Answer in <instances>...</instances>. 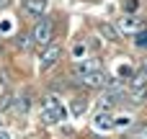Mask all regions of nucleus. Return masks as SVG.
<instances>
[{
	"label": "nucleus",
	"instance_id": "23",
	"mask_svg": "<svg viewBox=\"0 0 147 139\" xmlns=\"http://www.w3.org/2000/svg\"><path fill=\"white\" fill-rule=\"evenodd\" d=\"M0 126H3V121H0Z\"/></svg>",
	"mask_w": 147,
	"mask_h": 139
},
{
	"label": "nucleus",
	"instance_id": "22",
	"mask_svg": "<svg viewBox=\"0 0 147 139\" xmlns=\"http://www.w3.org/2000/svg\"><path fill=\"white\" fill-rule=\"evenodd\" d=\"M145 75H147V59H145Z\"/></svg>",
	"mask_w": 147,
	"mask_h": 139
},
{
	"label": "nucleus",
	"instance_id": "9",
	"mask_svg": "<svg viewBox=\"0 0 147 139\" xmlns=\"http://www.w3.org/2000/svg\"><path fill=\"white\" fill-rule=\"evenodd\" d=\"M119 26H121V31H140V18H134V15H124L121 21H119Z\"/></svg>",
	"mask_w": 147,
	"mask_h": 139
},
{
	"label": "nucleus",
	"instance_id": "10",
	"mask_svg": "<svg viewBox=\"0 0 147 139\" xmlns=\"http://www.w3.org/2000/svg\"><path fill=\"white\" fill-rule=\"evenodd\" d=\"M145 98H147V88H132V93H129V101H132L134 106L145 103Z\"/></svg>",
	"mask_w": 147,
	"mask_h": 139
},
{
	"label": "nucleus",
	"instance_id": "8",
	"mask_svg": "<svg viewBox=\"0 0 147 139\" xmlns=\"http://www.w3.org/2000/svg\"><path fill=\"white\" fill-rule=\"evenodd\" d=\"M93 70H101L98 59H83V62H78V64H75V75H78V77H80V75H85V72H93Z\"/></svg>",
	"mask_w": 147,
	"mask_h": 139
},
{
	"label": "nucleus",
	"instance_id": "2",
	"mask_svg": "<svg viewBox=\"0 0 147 139\" xmlns=\"http://www.w3.org/2000/svg\"><path fill=\"white\" fill-rule=\"evenodd\" d=\"M31 39H34L36 46H49L52 39H54V26H52V21H49V18H41V21L34 26Z\"/></svg>",
	"mask_w": 147,
	"mask_h": 139
},
{
	"label": "nucleus",
	"instance_id": "18",
	"mask_svg": "<svg viewBox=\"0 0 147 139\" xmlns=\"http://www.w3.org/2000/svg\"><path fill=\"white\" fill-rule=\"evenodd\" d=\"M116 126H132V119L124 116V119H116Z\"/></svg>",
	"mask_w": 147,
	"mask_h": 139
},
{
	"label": "nucleus",
	"instance_id": "11",
	"mask_svg": "<svg viewBox=\"0 0 147 139\" xmlns=\"http://www.w3.org/2000/svg\"><path fill=\"white\" fill-rule=\"evenodd\" d=\"M85 108H88V101H85V98H75V101L70 103V113H72V116H80Z\"/></svg>",
	"mask_w": 147,
	"mask_h": 139
},
{
	"label": "nucleus",
	"instance_id": "15",
	"mask_svg": "<svg viewBox=\"0 0 147 139\" xmlns=\"http://www.w3.org/2000/svg\"><path fill=\"white\" fill-rule=\"evenodd\" d=\"M134 44H137L140 49H147V28H145V31H137V34H134Z\"/></svg>",
	"mask_w": 147,
	"mask_h": 139
},
{
	"label": "nucleus",
	"instance_id": "19",
	"mask_svg": "<svg viewBox=\"0 0 147 139\" xmlns=\"http://www.w3.org/2000/svg\"><path fill=\"white\" fill-rule=\"evenodd\" d=\"M83 52H85V46H83V44H78V46L72 49V57H83Z\"/></svg>",
	"mask_w": 147,
	"mask_h": 139
},
{
	"label": "nucleus",
	"instance_id": "20",
	"mask_svg": "<svg viewBox=\"0 0 147 139\" xmlns=\"http://www.w3.org/2000/svg\"><path fill=\"white\" fill-rule=\"evenodd\" d=\"M0 139H13V137H10L8 132H0Z\"/></svg>",
	"mask_w": 147,
	"mask_h": 139
},
{
	"label": "nucleus",
	"instance_id": "17",
	"mask_svg": "<svg viewBox=\"0 0 147 139\" xmlns=\"http://www.w3.org/2000/svg\"><path fill=\"white\" fill-rule=\"evenodd\" d=\"M124 8L132 13V10H137V8H140V0H127V3H124Z\"/></svg>",
	"mask_w": 147,
	"mask_h": 139
},
{
	"label": "nucleus",
	"instance_id": "21",
	"mask_svg": "<svg viewBox=\"0 0 147 139\" xmlns=\"http://www.w3.org/2000/svg\"><path fill=\"white\" fill-rule=\"evenodd\" d=\"M8 3H10V0H0V10H3V8H5Z\"/></svg>",
	"mask_w": 147,
	"mask_h": 139
},
{
	"label": "nucleus",
	"instance_id": "4",
	"mask_svg": "<svg viewBox=\"0 0 147 139\" xmlns=\"http://www.w3.org/2000/svg\"><path fill=\"white\" fill-rule=\"evenodd\" d=\"M59 54H62V49H59L57 44H54V46L49 44V46H47V52L41 54V70H44V72H47V70H52V67L59 62Z\"/></svg>",
	"mask_w": 147,
	"mask_h": 139
},
{
	"label": "nucleus",
	"instance_id": "5",
	"mask_svg": "<svg viewBox=\"0 0 147 139\" xmlns=\"http://www.w3.org/2000/svg\"><path fill=\"white\" fill-rule=\"evenodd\" d=\"M93 126L101 129V132H111V129H116V119L111 113H106V111H98L96 119H93Z\"/></svg>",
	"mask_w": 147,
	"mask_h": 139
},
{
	"label": "nucleus",
	"instance_id": "1",
	"mask_svg": "<svg viewBox=\"0 0 147 139\" xmlns=\"http://www.w3.org/2000/svg\"><path fill=\"white\" fill-rule=\"evenodd\" d=\"M65 116H67V111L62 108V103L54 95H47L41 101V121L44 124H59V121H65Z\"/></svg>",
	"mask_w": 147,
	"mask_h": 139
},
{
	"label": "nucleus",
	"instance_id": "7",
	"mask_svg": "<svg viewBox=\"0 0 147 139\" xmlns=\"http://www.w3.org/2000/svg\"><path fill=\"white\" fill-rule=\"evenodd\" d=\"M23 10L31 15H44L47 13V0H23Z\"/></svg>",
	"mask_w": 147,
	"mask_h": 139
},
{
	"label": "nucleus",
	"instance_id": "3",
	"mask_svg": "<svg viewBox=\"0 0 147 139\" xmlns=\"http://www.w3.org/2000/svg\"><path fill=\"white\" fill-rule=\"evenodd\" d=\"M80 85H85V88H106L109 85V77H106L103 70H93V72L80 75Z\"/></svg>",
	"mask_w": 147,
	"mask_h": 139
},
{
	"label": "nucleus",
	"instance_id": "14",
	"mask_svg": "<svg viewBox=\"0 0 147 139\" xmlns=\"http://www.w3.org/2000/svg\"><path fill=\"white\" fill-rule=\"evenodd\" d=\"M132 88H147V75L145 72H132Z\"/></svg>",
	"mask_w": 147,
	"mask_h": 139
},
{
	"label": "nucleus",
	"instance_id": "13",
	"mask_svg": "<svg viewBox=\"0 0 147 139\" xmlns=\"http://www.w3.org/2000/svg\"><path fill=\"white\" fill-rule=\"evenodd\" d=\"M28 106H31V101H28V95H23V98H18V101L13 103V108H16V113H21V116H23V113L28 111Z\"/></svg>",
	"mask_w": 147,
	"mask_h": 139
},
{
	"label": "nucleus",
	"instance_id": "6",
	"mask_svg": "<svg viewBox=\"0 0 147 139\" xmlns=\"http://www.w3.org/2000/svg\"><path fill=\"white\" fill-rule=\"evenodd\" d=\"M98 34L103 36V39H109V41H121V31L116 28V26H111V23H98Z\"/></svg>",
	"mask_w": 147,
	"mask_h": 139
},
{
	"label": "nucleus",
	"instance_id": "12",
	"mask_svg": "<svg viewBox=\"0 0 147 139\" xmlns=\"http://www.w3.org/2000/svg\"><path fill=\"white\" fill-rule=\"evenodd\" d=\"M129 139H147V124H137V126H132V132L127 134Z\"/></svg>",
	"mask_w": 147,
	"mask_h": 139
},
{
	"label": "nucleus",
	"instance_id": "16",
	"mask_svg": "<svg viewBox=\"0 0 147 139\" xmlns=\"http://www.w3.org/2000/svg\"><path fill=\"white\" fill-rule=\"evenodd\" d=\"M10 101H13L10 95H3V98H0V111H5V108H13V103H10Z\"/></svg>",
	"mask_w": 147,
	"mask_h": 139
}]
</instances>
